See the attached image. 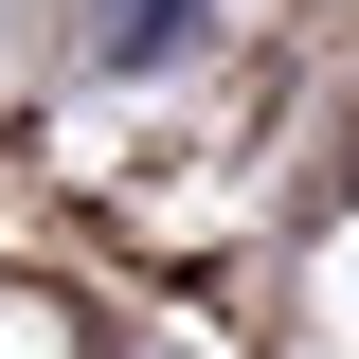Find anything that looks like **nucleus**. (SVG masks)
Segmentation results:
<instances>
[{
	"mask_svg": "<svg viewBox=\"0 0 359 359\" xmlns=\"http://www.w3.org/2000/svg\"><path fill=\"white\" fill-rule=\"evenodd\" d=\"M198 36H216V0H108V18H90L108 72H162V54H198Z\"/></svg>",
	"mask_w": 359,
	"mask_h": 359,
	"instance_id": "f257e3e1",
	"label": "nucleus"
}]
</instances>
